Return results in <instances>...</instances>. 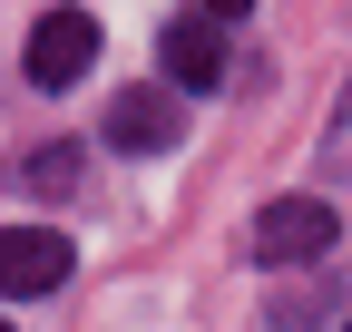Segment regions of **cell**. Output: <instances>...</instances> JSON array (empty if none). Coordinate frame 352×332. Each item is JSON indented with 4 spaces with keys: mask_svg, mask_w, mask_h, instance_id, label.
<instances>
[{
    "mask_svg": "<svg viewBox=\"0 0 352 332\" xmlns=\"http://www.w3.org/2000/svg\"><path fill=\"white\" fill-rule=\"evenodd\" d=\"M333 235H342V215L323 195H274L254 215V254L264 264H314V254H333Z\"/></svg>",
    "mask_w": 352,
    "mask_h": 332,
    "instance_id": "6da1fadb",
    "label": "cell"
},
{
    "mask_svg": "<svg viewBox=\"0 0 352 332\" xmlns=\"http://www.w3.org/2000/svg\"><path fill=\"white\" fill-rule=\"evenodd\" d=\"M88 59H98V20L88 10H39L30 20V88H78L88 78Z\"/></svg>",
    "mask_w": 352,
    "mask_h": 332,
    "instance_id": "7a4b0ae2",
    "label": "cell"
},
{
    "mask_svg": "<svg viewBox=\"0 0 352 332\" xmlns=\"http://www.w3.org/2000/svg\"><path fill=\"white\" fill-rule=\"evenodd\" d=\"M69 235L59 225H0V303H20V294H59L69 283Z\"/></svg>",
    "mask_w": 352,
    "mask_h": 332,
    "instance_id": "3957f363",
    "label": "cell"
},
{
    "mask_svg": "<svg viewBox=\"0 0 352 332\" xmlns=\"http://www.w3.org/2000/svg\"><path fill=\"white\" fill-rule=\"evenodd\" d=\"M176 128H186V108H176L166 88H118L108 98V147H127V156L176 147Z\"/></svg>",
    "mask_w": 352,
    "mask_h": 332,
    "instance_id": "277c9868",
    "label": "cell"
},
{
    "mask_svg": "<svg viewBox=\"0 0 352 332\" xmlns=\"http://www.w3.org/2000/svg\"><path fill=\"white\" fill-rule=\"evenodd\" d=\"M157 59H166L176 88H215V78H226V39H215V20H166Z\"/></svg>",
    "mask_w": 352,
    "mask_h": 332,
    "instance_id": "5b68a950",
    "label": "cell"
},
{
    "mask_svg": "<svg viewBox=\"0 0 352 332\" xmlns=\"http://www.w3.org/2000/svg\"><path fill=\"white\" fill-rule=\"evenodd\" d=\"M30 186H39V195H69V186H78V147H39V156H30Z\"/></svg>",
    "mask_w": 352,
    "mask_h": 332,
    "instance_id": "8992f818",
    "label": "cell"
},
{
    "mask_svg": "<svg viewBox=\"0 0 352 332\" xmlns=\"http://www.w3.org/2000/svg\"><path fill=\"white\" fill-rule=\"evenodd\" d=\"M206 10H215V20H245V10H254V0H206Z\"/></svg>",
    "mask_w": 352,
    "mask_h": 332,
    "instance_id": "52a82bcc",
    "label": "cell"
},
{
    "mask_svg": "<svg viewBox=\"0 0 352 332\" xmlns=\"http://www.w3.org/2000/svg\"><path fill=\"white\" fill-rule=\"evenodd\" d=\"M0 332H10V322H0Z\"/></svg>",
    "mask_w": 352,
    "mask_h": 332,
    "instance_id": "ba28073f",
    "label": "cell"
},
{
    "mask_svg": "<svg viewBox=\"0 0 352 332\" xmlns=\"http://www.w3.org/2000/svg\"><path fill=\"white\" fill-rule=\"evenodd\" d=\"M342 332H352V322H342Z\"/></svg>",
    "mask_w": 352,
    "mask_h": 332,
    "instance_id": "9c48e42d",
    "label": "cell"
}]
</instances>
